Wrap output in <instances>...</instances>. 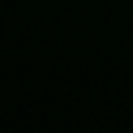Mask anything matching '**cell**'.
<instances>
[]
</instances>
